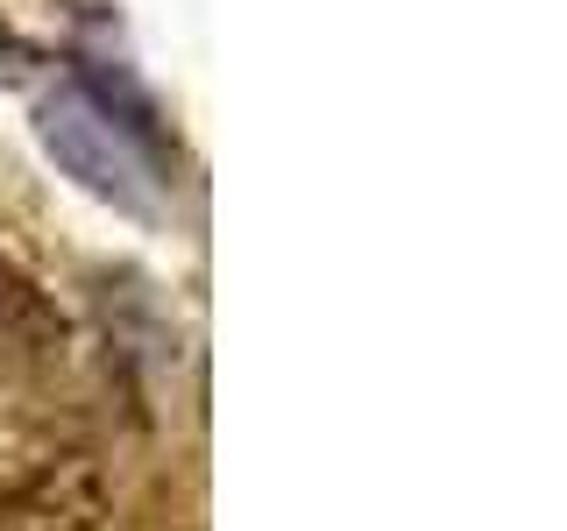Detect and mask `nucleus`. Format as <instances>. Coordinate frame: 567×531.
Returning a JSON list of instances; mask_svg holds the SVG:
<instances>
[{"instance_id":"1","label":"nucleus","mask_w":567,"mask_h":531,"mask_svg":"<svg viewBox=\"0 0 567 531\" xmlns=\"http://www.w3.org/2000/svg\"><path fill=\"white\" fill-rule=\"evenodd\" d=\"M43 142L79 185H93L100 199H114V206L142 212V206H156V191H164L156 156L142 149L128 121L106 114V100L85 93V85H64V93L43 106Z\"/></svg>"}]
</instances>
